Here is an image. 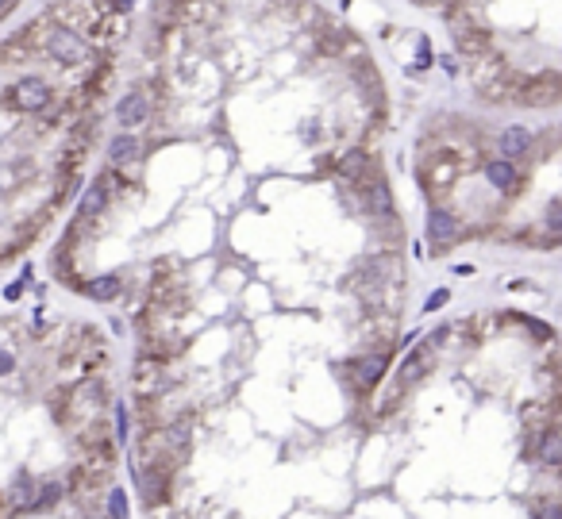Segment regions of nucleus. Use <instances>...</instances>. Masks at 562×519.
I'll list each match as a JSON object with an SVG mask.
<instances>
[{"label": "nucleus", "instance_id": "f257e3e1", "mask_svg": "<svg viewBox=\"0 0 562 519\" xmlns=\"http://www.w3.org/2000/svg\"><path fill=\"white\" fill-rule=\"evenodd\" d=\"M443 31L462 85L490 112L562 108V0H401Z\"/></svg>", "mask_w": 562, "mask_h": 519}, {"label": "nucleus", "instance_id": "f03ea898", "mask_svg": "<svg viewBox=\"0 0 562 519\" xmlns=\"http://www.w3.org/2000/svg\"><path fill=\"white\" fill-rule=\"evenodd\" d=\"M66 481H58V477H51V481H43L39 485V492H35V508H31V515H39V512H51L54 504H58L62 496H66Z\"/></svg>", "mask_w": 562, "mask_h": 519}, {"label": "nucleus", "instance_id": "7ed1b4c3", "mask_svg": "<svg viewBox=\"0 0 562 519\" xmlns=\"http://www.w3.org/2000/svg\"><path fill=\"white\" fill-rule=\"evenodd\" d=\"M108 519H132V500H127V492L120 489V485H108Z\"/></svg>", "mask_w": 562, "mask_h": 519}, {"label": "nucleus", "instance_id": "20e7f679", "mask_svg": "<svg viewBox=\"0 0 562 519\" xmlns=\"http://www.w3.org/2000/svg\"><path fill=\"white\" fill-rule=\"evenodd\" d=\"M532 519H562V500H535Z\"/></svg>", "mask_w": 562, "mask_h": 519}, {"label": "nucleus", "instance_id": "39448f33", "mask_svg": "<svg viewBox=\"0 0 562 519\" xmlns=\"http://www.w3.org/2000/svg\"><path fill=\"white\" fill-rule=\"evenodd\" d=\"M439 304H447V293H431V296H428V304H423V308H428V312H435Z\"/></svg>", "mask_w": 562, "mask_h": 519}, {"label": "nucleus", "instance_id": "423d86ee", "mask_svg": "<svg viewBox=\"0 0 562 519\" xmlns=\"http://www.w3.org/2000/svg\"><path fill=\"white\" fill-rule=\"evenodd\" d=\"M89 519H104V515H101V512H96V515H89Z\"/></svg>", "mask_w": 562, "mask_h": 519}, {"label": "nucleus", "instance_id": "0eeeda50", "mask_svg": "<svg viewBox=\"0 0 562 519\" xmlns=\"http://www.w3.org/2000/svg\"><path fill=\"white\" fill-rule=\"evenodd\" d=\"M0 500H4V492H0Z\"/></svg>", "mask_w": 562, "mask_h": 519}]
</instances>
